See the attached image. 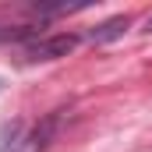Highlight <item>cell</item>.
Masks as SVG:
<instances>
[{"mask_svg":"<svg viewBox=\"0 0 152 152\" xmlns=\"http://www.w3.org/2000/svg\"><path fill=\"white\" fill-rule=\"evenodd\" d=\"M78 46V36L71 32H57V36H39L36 42H28V50H25V57L39 64V60H60V57H67L71 50Z\"/></svg>","mask_w":152,"mask_h":152,"instance_id":"6da1fadb","label":"cell"},{"mask_svg":"<svg viewBox=\"0 0 152 152\" xmlns=\"http://www.w3.org/2000/svg\"><path fill=\"white\" fill-rule=\"evenodd\" d=\"M57 127H60V113H46L32 131L21 134V142H18L11 152H46L50 142H53V134H57Z\"/></svg>","mask_w":152,"mask_h":152,"instance_id":"7a4b0ae2","label":"cell"},{"mask_svg":"<svg viewBox=\"0 0 152 152\" xmlns=\"http://www.w3.org/2000/svg\"><path fill=\"white\" fill-rule=\"evenodd\" d=\"M127 28H131V18H127V14H117V18H106L103 25H96V28H92L85 39L99 46V42H113V39H120Z\"/></svg>","mask_w":152,"mask_h":152,"instance_id":"3957f363","label":"cell"},{"mask_svg":"<svg viewBox=\"0 0 152 152\" xmlns=\"http://www.w3.org/2000/svg\"><path fill=\"white\" fill-rule=\"evenodd\" d=\"M18 39H39V28L32 25H14V28H7V25H0V42H18Z\"/></svg>","mask_w":152,"mask_h":152,"instance_id":"277c9868","label":"cell"},{"mask_svg":"<svg viewBox=\"0 0 152 152\" xmlns=\"http://www.w3.org/2000/svg\"><path fill=\"white\" fill-rule=\"evenodd\" d=\"M145 32H152V18H149V21H145Z\"/></svg>","mask_w":152,"mask_h":152,"instance_id":"5b68a950","label":"cell"}]
</instances>
